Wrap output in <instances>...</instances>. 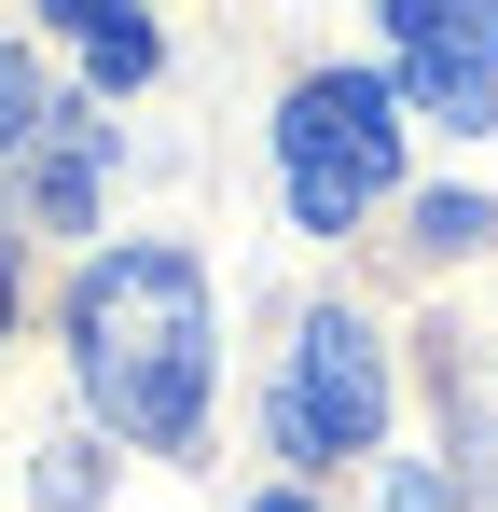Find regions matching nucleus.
I'll use <instances>...</instances> for the list:
<instances>
[{
  "instance_id": "nucleus-6",
  "label": "nucleus",
  "mask_w": 498,
  "mask_h": 512,
  "mask_svg": "<svg viewBox=\"0 0 498 512\" xmlns=\"http://www.w3.org/2000/svg\"><path fill=\"white\" fill-rule=\"evenodd\" d=\"M415 222H429V250H485V236H498V208H471V194H429Z\"/></svg>"
},
{
  "instance_id": "nucleus-4",
  "label": "nucleus",
  "mask_w": 498,
  "mask_h": 512,
  "mask_svg": "<svg viewBox=\"0 0 498 512\" xmlns=\"http://www.w3.org/2000/svg\"><path fill=\"white\" fill-rule=\"evenodd\" d=\"M388 42L429 125H498V0H388Z\"/></svg>"
},
{
  "instance_id": "nucleus-5",
  "label": "nucleus",
  "mask_w": 498,
  "mask_h": 512,
  "mask_svg": "<svg viewBox=\"0 0 498 512\" xmlns=\"http://www.w3.org/2000/svg\"><path fill=\"white\" fill-rule=\"evenodd\" d=\"M42 14H56V42H70V56H83V70H97L111 97L166 70V28H153V0H42Z\"/></svg>"
},
{
  "instance_id": "nucleus-8",
  "label": "nucleus",
  "mask_w": 498,
  "mask_h": 512,
  "mask_svg": "<svg viewBox=\"0 0 498 512\" xmlns=\"http://www.w3.org/2000/svg\"><path fill=\"white\" fill-rule=\"evenodd\" d=\"M0 319H14V263H0Z\"/></svg>"
},
{
  "instance_id": "nucleus-3",
  "label": "nucleus",
  "mask_w": 498,
  "mask_h": 512,
  "mask_svg": "<svg viewBox=\"0 0 498 512\" xmlns=\"http://www.w3.org/2000/svg\"><path fill=\"white\" fill-rule=\"evenodd\" d=\"M388 429V346L360 333L346 305H319L291 333V374H277V443L291 457H360Z\"/></svg>"
},
{
  "instance_id": "nucleus-2",
  "label": "nucleus",
  "mask_w": 498,
  "mask_h": 512,
  "mask_svg": "<svg viewBox=\"0 0 498 512\" xmlns=\"http://www.w3.org/2000/svg\"><path fill=\"white\" fill-rule=\"evenodd\" d=\"M388 180H402V97L374 70L291 84V111H277V194H291L305 236H360L388 208Z\"/></svg>"
},
{
  "instance_id": "nucleus-7",
  "label": "nucleus",
  "mask_w": 498,
  "mask_h": 512,
  "mask_svg": "<svg viewBox=\"0 0 498 512\" xmlns=\"http://www.w3.org/2000/svg\"><path fill=\"white\" fill-rule=\"evenodd\" d=\"M0 139H14V153L56 139V125H42V84H28V56H0Z\"/></svg>"
},
{
  "instance_id": "nucleus-1",
  "label": "nucleus",
  "mask_w": 498,
  "mask_h": 512,
  "mask_svg": "<svg viewBox=\"0 0 498 512\" xmlns=\"http://www.w3.org/2000/svg\"><path fill=\"white\" fill-rule=\"evenodd\" d=\"M70 360H83V402L125 443H194V416H208V277L180 250H97L70 291Z\"/></svg>"
},
{
  "instance_id": "nucleus-9",
  "label": "nucleus",
  "mask_w": 498,
  "mask_h": 512,
  "mask_svg": "<svg viewBox=\"0 0 498 512\" xmlns=\"http://www.w3.org/2000/svg\"><path fill=\"white\" fill-rule=\"evenodd\" d=\"M249 512H305V499H249Z\"/></svg>"
}]
</instances>
